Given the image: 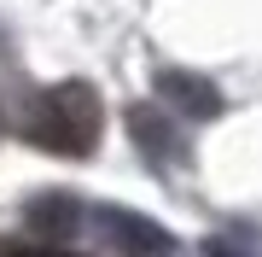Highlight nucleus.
Listing matches in <instances>:
<instances>
[{"label": "nucleus", "mask_w": 262, "mask_h": 257, "mask_svg": "<svg viewBox=\"0 0 262 257\" xmlns=\"http://www.w3.org/2000/svg\"><path fill=\"white\" fill-rule=\"evenodd\" d=\"M158 100L175 117H187V123H215V117L227 111L222 88H215L210 76H192V70H175V65L158 70Z\"/></svg>", "instance_id": "2"}, {"label": "nucleus", "mask_w": 262, "mask_h": 257, "mask_svg": "<svg viewBox=\"0 0 262 257\" xmlns=\"http://www.w3.org/2000/svg\"><path fill=\"white\" fill-rule=\"evenodd\" d=\"M24 134L35 146H47V152H58V158H88L99 146V134H105L99 94L88 82H53L47 94L29 105Z\"/></svg>", "instance_id": "1"}, {"label": "nucleus", "mask_w": 262, "mask_h": 257, "mask_svg": "<svg viewBox=\"0 0 262 257\" xmlns=\"http://www.w3.org/2000/svg\"><path fill=\"white\" fill-rule=\"evenodd\" d=\"M94 234L105 240V246H117V251H169V246H175V234H169V228L146 222L140 210H128V205L94 210Z\"/></svg>", "instance_id": "3"}, {"label": "nucleus", "mask_w": 262, "mask_h": 257, "mask_svg": "<svg viewBox=\"0 0 262 257\" xmlns=\"http://www.w3.org/2000/svg\"><path fill=\"white\" fill-rule=\"evenodd\" d=\"M24 228L35 234V240H53V246H64V240L82 234V205H76L70 193H41V199L24 210Z\"/></svg>", "instance_id": "5"}, {"label": "nucleus", "mask_w": 262, "mask_h": 257, "mask_svg": "<svg viewBox=\"0 0 262 257\" xmlns=\"http://www.w3.org/2000/svg\"><path fill=\"white\" fill-rule=\"evenodd\" d=\"M128 141L140 146V152L158 164H181L187 158V141H181V129H175V111H158V105H128Z\"/></svg>", "instance_id": "4"}]
</instances>
